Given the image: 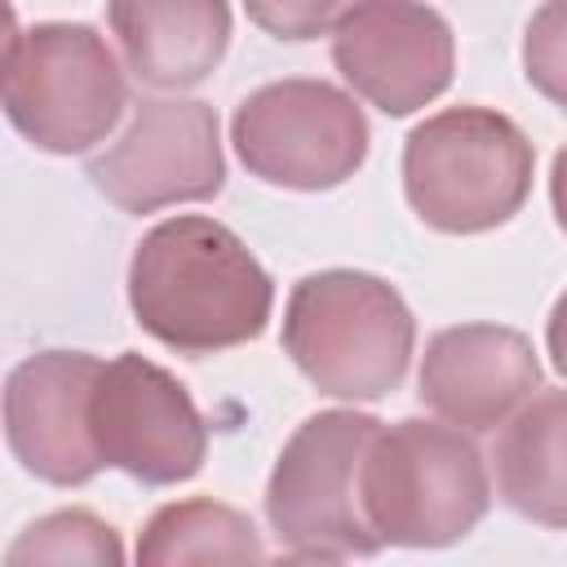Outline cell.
I'll return each mask as SVG.
<instances>
[{
	"mask_svg": "<svg viewBox=\"0 0 567 567\" xmlns=\"http://www.w3.org/2000/svg\"><path fill=\"white\" fill-rule=\"evenodd\" d=\"M363 514L381 545L439 549L487 514V465L470 434L439 421L381 430L363 461Z\"/></svg>",
	"mask_w": 567,
	"mask_h": 567,
	"instance_id": "5b68a950",
	"label": "cell"
},
{
	"mask_svg": "<svg viewBox=\"0 0 567 567\" xmlns=\"http://www.w3.org/2000/svg\"><path fill=\"white\" fill-rule=\"evenodd\" d=\"M412 315L403 297L363 270L306 275L284 315L292 363L332 399L390 394L412 359Z\"/></svg>",
	"mask_w": 567,
	"mask_h": 567,
	"instance_id": "3957f363",
	"label": "cell"
},
{
	"mask_svg": "<svg viewBox=\"0 0 567 567\" xmlns=\"http://www.w3.org/2000/svg\"><path fill=\"white\" fill-rule=\"evenodd\" d=\"M381 421L363 412H319L279 452L266 514L279 540L310 554H377L381 540L363 514V461Z\"/></svg>",
	"mask_w": 567,
	"mask_h": 567,
	"instance_id": "8992f818",
	"label": "cell"
},
{
	"mask_svg": "<svg viewBox=\"0 0 567 567\" xmlns=\"http://www.w3.org/2000/svg\"><path fill=\"white\" fill-rule=\"evenodd\" d=\"M549 195H554V217L567 230V146L554 155V173H549Z\"/></svg>",
	"mask_w": 567,
	"mask_h": 567,
	"instance_id": "ffe728a7",
	"label": "cell"
},
{
	"mask_svg": "<svg viewBox=\"0 0 567 567\" xmlns=\"http://www.w3.org/2000/svg\"><path fill=\"white\" fill-rule=\"evenodd\" d=\"M102 363L84 350H44L9 372L4 434L13 456L44 483H89L106 461L93 439V385Z\"/></svg>",
	"mask_w": 567,
	"mask_h": 567,
	"instance_id": "8fae6325",
	"label": "cell"
},
{
	"mask_svg": "<svg viewBox=\"0 0 567 567\" xmlns=\"http://www.w3.org/2000/svg\"><path fill=\"white\" fill-rule=\"evenodd\" d=\"M532 164V142L509 115L452 106L412 128L403 146V190L425 226L474 235L523 208Z\"/></svg>",
	"mask_w": 567,
	"mask_h": 567,
	"instance_id": "277c9868",
	"label": "cell"
},
{
	"mask_svg": "<svg viewBox=\"0 0 567 567\" xmlns=\"http://www.w3.org/2000/svg\"><path fill=\"white\" fill-rule=\"evenodd\" d=\"M89 177L124 213L213 199L226 177L213 106L190 97L142 102L128 128L89 159Z\"/></svg>",
	"mask_w": 567,
	"mask_h": 567,
	"instance_id": "ba28073f",
	"label": "cell"
},
{
	"mask_svg": "<svg viewBox=\"0 0 567 567\" xmlns=\"http://www.w3.org/2000/svg\"><path fill=\"white\" fill-rule=\"evenodd\" d=\"M328 35L346 84L385 115H412L452 80V31L425 4H350Z\"/></svg>",
	"mask_w": 567,
	"mask_h": 567,
	"instance_id": "30bf717a",
	"label": "cell"
},
{
	"mask_svg": "<svg viewBox=\"0 0 567 567\" xmlns=\"http://www.w3.org/2000/svg\"><path fill=\"white\" fill-rule=\"evenodd\" d=\"M239 159L270 186L328 190L368 155V120L328 80H275L248 93L230 120Z\"/></svg>",
	"mask_w": 567,
	"mask_h": 567,
	"instance_id": "52a82bcc",
	"label": "cell"
},
{
	"mask_svg": "<svg viewBox=\"0 0 567 567\" xmlns=\"http://www.w3.org/2000/svg\"><path fill=\"white\" fill-rule=\"evenodd\" d=\"M106 22L128 71L155 89L199 84L230 40V9L213 0H120Z\"/></svg>",
	"mask_w": 567,
	"mask_h": 567,
	"instance_id": "4fadbf2b",
	"label": "cell"
},
{
	"mask_svg": "<svg viewBox=\"0 0 567 567\" xmlns=\"http://www.w3.org/2000/svg\"><path fill=\"white\" fill-rule=\"evenodd\" d=\"M337 13L341 9H332V4H252L248 9V18L261 22L279 40H310L319 31H332Z\"/></svg>",
	"mask_w": 567,
	"mask_h": 567,
	"instance_id": "ac0fdd59",
	"label": "cell"
},
{
	"mask_svg": "<svg viewBox=\"0 0 567 567\" xmlns=\"http://www.w3.org/2000/svg\"><path fill=\"white\" fill-rule=\"evenodd\" d=\"M0 97L13 128L53 155L97 146L124 115L128 89L111 44L84 22H40L18 31L9 13Z\"/></svg>",
	"mask_w": 567,
	"mask_h": 567,
	"instance_id": "7a4b0ae2",
	"label": "cell"
},
{
	"mask_svg": "<svg viewBox=\"0 0 567 567\" xmlns=\"http://www.w3.org/2000/svg\"><path fill=\"white\" fill-rule=\"evenodd\" d=\"M505 505L545 527H567V390L532 394L496 439Z\"/></svg>",
	"mask_w": 567,
	"mask_h": 567,
	"instance_id": "5bb4252c",
	"label": "cell"
},
{
	"mask_svg": "<svg viewBox=\"0 0 567 567\" xmlns=\"http://www.w3.org/2000/svg\"><path fill=\"white\" fill-rule=\"evenodd\" d=\"M266 567H341L332 554H310V549H297V554H284V558H275V563H266Z\"/></svg>",
	"mask_w": 567,
	"mask_h": 567,
	"instance_id": "44dd1931",
	"label": "cell"
},
{
	"mask_svg": "<svg viewBox=\"0 0 567 567\" xmlns=\"http://www.w3.org/2000/svg\"><path fill=\"white\" fill-rule=\"evenodd\" d=\"M549 354H554V368L567 377V292L558 297V306L549 315Z\"/></svg>",
	"mask_w": 567,
	"mask_h": 567,
	"instance_id": "d6986e66",
	"label": "cell"
},
{
	"mask_svg": "<svg viewBox=\"0 0 567 567\" xmlns=\"http://www.w3.org/2000/svg\"><path fill=\"white\" fill-rule=\"evenodd\" d=\"M137 567H266V558L244 509L195 496L151 514L137 536Z\"/></svg>",
	"mask_w": 567,
	"mask_h": 567,
	"instance_id": "9a60e30c",
	"label": "cell"
},
{
	"mask_svg": "<svg viewBox=\"0 0 567 567\" xmlns=\"http://www.w3.org/2000/svg\"><path fill=\"white\" fill-rule=\"evenodd\" d=\"M128 301L155 341L213 354L252 341L275 292L235 230L213 217H168L133 252Z\"/></svg>",
	"mask_w": 567,
	"mask_h": 567,
	"instance_id": "6da1fadb",
	"label": "cell"
},
{
	"mask_svg": "<svg viewBox=\"0 0 567 567\" xmlns=\"http://www.w3.org/2000/svg\"><path fill=\"white\" fill-rule=\"evenodd\" d=\"M4 567H124V545L93 509H53L13 536Z\"/></svg>",
	"mask_w": 567,
	"mask_h": 567,
	"instance_id": "2e32d148",
	"label": "cell"
},
{
	"mask_svg": "<svg viewBox=\"0 0 567 567\" xmlns=\"http://www.w3.org/2000/svg\"><path fill=\"white\" fill-rule=\"evenodd\" d=\"M89 416L102 461L142 483H182L204 465L199 408L173 372L142 354L102 363Z\"/></svg>",
	"mask_w": 567,
	"mask_h": 567,
	"instance_id": "9c48e42d",
	"label": "cell"
},
{
	"mask_svg": "<svg viewBox=\"0 0 567 567\" xmlns=\"http://www.w3.org/2000/svg\"><path fill=\"white\" fill-rule=\"evenodd\" d=\"M540 385L532 341L505 323H456L430 337L421 359V403L456 430L505 425Z\"/></svg>",
	"mask_w": 567,
	"mask_h": 567,
	"instance_id": "7c38bea8",
	"label": "cell"
},
{
	"mask_svg": "<svg viewBox=\"0 0 567 567\" xmlns=\"http://www.w3.org/2000/svg\"><path fill=\"white\" fill-rule=\"evenodd\" d=\"M523 66L527 80L567 111V0H554L532 13L523 40Z\"/></svg>",
	"mask_w": 567,
	"mask_h": 567,
	"instance_id": "e0dca14e",
	"label": "cell"
}]
</instances>
